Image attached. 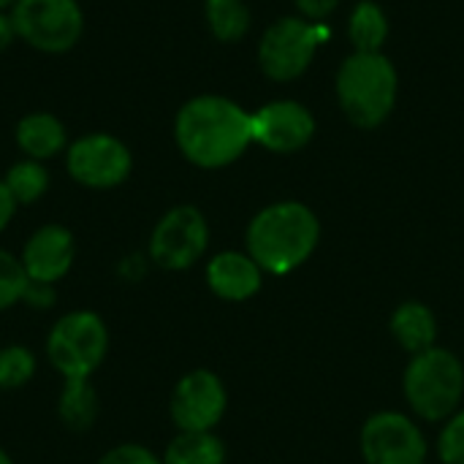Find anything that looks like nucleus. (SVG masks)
Wrapping results in <instances>:
<instances>
[{"label":"nucleus","instance_id":"obj_27","mask_svg":"<svg viewBox=\"0 0 464 464\" xmlns=\"http://www.w3.org/2000/svg\"><path fill=\"white\" fill-rule=\"evenodd\" d=\"M24 304L30 307H52L54 304V285H44V283H27V291H24Z\"/></svg>","mask_w":464,"mask_h":464},{"label":"nucleus","instance_id":"obj_31","mask_svg":"<svg viewBox=\"0 0 464 464\" xmlns=\"http://www.w3.org/2000/svg\"><path fill=\"white\" fill-rule=\"evenodd\" d=\"M14 3H16V0H0V11H5V8H14Z\"/></svg>","mask_w":464,"mask_h":464},{"label":"nucleus","instance_id":"obj_19","mask_svg":"<svg viewBox=\"0 0 464 464\" xmlns=\"http://www.w3.org/2000/svg\"><path fill=\"white\" fill-rule=\"evenodd\" d=\"M226 449L218 435L212 432H179L166 454L163 464H223Z\"/></svg>","mask_w":464,"mask_h":464},{"label":"nucleus","instance_id":"obj_16","mask_svg":"<svg viewBox=\"0 0 464 464\" xmlns=\"http://www.w3.org/2000/svg\"><path fill=\"white\" fill-rule=\"evenodd\" d=\"M392 334L397 337V343L405 351H411L416 356L435 348L438 324H435L432 310L419 302H408V304L397 307V313L392 318Z\"/></svg>","mask_w":464,"mask_h":464},{"label":"nucleus","instance_id":"obj_14","mask_svg":"<svg viewBox=\"0 0 464 464\" xmlns=\"http://www.w3.org/2000/svg\"><path fill=\"white\" fill-rule=\"evenodd\" d=\"M261 266L247 253H218L207 264V283L215 296L226 302H245L258 294L261 288Z\"/></svg>","mask_w":464,"mask_h":464},{"label":"nucleus","instance_id":"obj_8","mask_svg":"<svg viewBox=\"0 0 464 464\" xmlns=\"http://www.w3.org/2000/svg\"><path fill=\"white\" fill-rule=\"evenodd\" d=\"M133 169V155L128 144L111 133L95 130L84 133L65 150V171L68 177L90 190H111L120 188Z\"/></svg>","mask_w":464,"mask_h":464},{"label":"nucleus","instance_id":"obj_17","mask_svg":"<svg viewBox=\"0 0 464 464\" xmlns=\"http://www.w3.org/2000/svg\"><path fill=\"white\" fill-rule=\"evenodd\" d=\"M98 394L90 383V378H76V381H63V392L57 400V413L60 421L68 430L84 432L95 424L98 419Z\"/></svg>","mask_w":464,"mask_h":464},{"label":"nucleus","instance_id":"obj_21","mask_svg":"<svg viewBox=\"0 0 464 464\" xmlns=\"http://www.w3.org/2000/svg\"><path fill=\"white\" fill-rule=\"evenodd\" d=\"M3 182L8 188L11 198L16 201V207H30L49 190V171L41 160L24 158V160H16L5 171Z\"/></svg>","mask_w":464,"mask_h":464},{"label":"nucleus","instance_id":"obj_1","mask_svg":"<svg viewBox=\"0 0 464 464\" xmlns=\"http://www.w3.org/2000/svg\"><path fill=\"white\" fill-rule=\"evenodd\" d=\"M174 141L198 169H223L253 144L250 114L226 95H196L174 117Z\"/></svg>","mask_w":464,"mask_h":464},{"label":"nucleus","instance_id":"obj_4","mask_svg":"<svg viewBox=\"0 0 464 464\" xmlns=\"http://www.w3.org/2000/svg\"><path fill=\"white\" fill-rule=\"evenodd\" d=\"M109 353L106 321L92 310H71L54 321L46 337V359L63 381L90 378Z\"/></svg>","mask_w":464,"mask_h":464},{"label":"nucleus","instance_id":"obj_9","mask_svg":"<svg viewBox=\"0 0 464 464\" xmlns=\"http://www.w3.org/2000/svg\"><path fill=\"white\" fill-rule=\"evenodd\" d=\"M209 245V226L190 204L171 207L150 234V261L166 272L190 269Z\"/></svg>","mask_w":464,"mask_h":464},{"label":"nucleus","instance_id":"obj_23","mask_svg":"<svg viewBox=\"0 0 464 464\" xmlns=\"http://www.w3.org/2000/svg\"><path fill=\"white\" fill-rule=\"evenodd\" d=\"M27 283L30 280H27V275L22 269L19 256L0 247V313L24 299Z\"/></svg>","mask_w":464,"mask_h":464},{"label":"nucleus","instance_id":"obj_18","mask_svg":"<svg viewBox=\"0 0 464 464\" xmlns=\"http://www.w3.org/2000/svg\"><path fill=\"white\" fill-rule=\"evenodd\" d=\"M348 38L353 44V52H381L389 38L386 11L375 0L356 3L348 19Z\"/></svg>","mask_w":464,"mask_h":464},{"label":"nucleus","instance_id":"obj_3","mask_svg":"<svg viewBox=\"0 0 464 464\" xmlns=\"http://www.w3.org/2000/svg\"><path fill=\"white\" fill-rule=\"evenodd\" d=\"M337 101L356 128H378L394 111L400 76L383 52H353L337 71Z\"/></svg>","mask_w":464,"mask_h":464},{"label":"nucleus","instance_id":"obj_6","mask_svg":"<svg viewBox=\"0 0 464 464\" xmlns=\"http://www.w3.org/2000/svg\"><path fill=\"white\" fill-rule=\"evenodd\" d=\"M8 16L16 38L44 54L73 49L84 33L79 0H16Z\"/></svg>","mask_w":464,"mask_h":464},{"label":"nucleus","instance_id":"obj_25","mask_svg":"<svg viewBox=\"0 0 464 464\" xmlns=\"http://www.w3.org/2000/svg\"><path fill=\"white\" fill-rule=\"evenodd\" d=\"M95 464H163V459H158L150 449L139 443H120L109 449Z\"/></svg>","mask_w":464,"mask_h":464},{"label":"nucleus","instance_id":"obj_5","mask_svg":"<svg viewBox=\"0 0 464 464\" xmlns=\"http://www.w3.org/2000/svg\"><path fill=\"white\" fill-rule=\"evenodd\" d=\"M464 394L462 362L443 348H430L408 364L405 372V397L411 408L427 419L440 421L451 416Z\"/></svg>","mask_w":464,"mask_h":464},{"label":"nucleus","instance_id":"obj_28","mask_svg":"<svg viewBox=\"0 0 464 464\" xmlns=\"http://www.w3.org/2000/svg\"><path fill=\"white\" fill-rule=\"evenodd\" d=\"M14 212H16V201L11 198L5 182L0 179V234L8 228V223L14 220Z\"/></svg>","mask_w":464,"mask_h":464},{"label":"nucleus","instance_id":"obj_20","mask_svg":"<svg viewBox=\"0 0 464 464\" xmlns=\"http://www.w3.org/2000/svg\"><path fill=\"white\" fill-rule=\"evenodd\" d=\"M209 33L223 44H237L250 30V8L245 0H204Z\"/></svg>","mask_w":464,"mask_h":464},{"label":"nucleus","instance_id":"obj_7","mask_svg":"<svg viewBox=\"0 0 464 464\" xmlns=\"http://www.w3.org/2000/svg\"><path fill=\"white\" fill-rule=\"evenodd\" d=\"M324 38L326 30L318 27V22L304 16H280L264 30L258 41V65L264 76L272 82L299 79L310 68Z\"/></svg>","mask_w":464,"mask_h":464},{"label":"nucleus","instance_id":"obj_29","mask_svg":"<svg viewBox=\"0 0 464 464\" xmlns=\"http://www.w3.org/2000/svg\"><path fill=\"white\" fill-rule=\"evenodd\" d=\"M16 38L14 33V24H11V16L0 11V52H5L11 46V41Z\"/></svg>","mask_w":464,"mask_h":464},{"label":"nucleus","instance_id":"obj_22","mask_svg":"<svg viewBox=\"0 0 464 464\" xmlns=\"http://www.w3.org/2000/svg\"><path fill=\"white\" fill-rule=\"evenodd\" d=\"M38 359L24 345H5L0 348V392L22 389L33 381Z\"/></svg>","mask_w":464,"mask_h":464},{"label":"nucleus","instance_id":"obj_2","mask_svg":"<svg viewBox=\"0 0 464 464\" xmlns=\"http://www.w3.org/2000/svg\"><path fill=\"white\" fill-rule=\"evenodd\" d=\"M321 237L318 218L299 201H280L261 209L247 226V256L272 275L302 266Z\"/></svg>","mask_w":464,"mask_h":464},{"label":"nucleus","instance_id":"obj_13","mask_svg":"<svg viewBox=\"0 0 464 464\" xmlns=\"http://www.w3.org/2000/svg\"><path fill=\"white\" fill-rule=\"evenodd\" d=\"M73 258H76V239L60 223H46L35 228L27 237L22 256H19L27 280L44 283V285L60 283L71 272Z\"/></svg>","mask_w":464,"mask_h":464},{"label":"nucleus","instance_id":"obj_12","mask_svg":"<svg viewBox=\"0 0 464 464\" xmlns=\"http://www.w3.org/2000/svg\"><path fill=\"white\" fill-rule=\"evenodd\" d=\"M253 141L269 152H299L315 136V117L299 101H269L250 114Z\"/></svg>","mask_w":464,"mask_h":464},{"label":"nucleus","instance_id":"obj_24","mask_svg":"<svg viewBox=\"0 0 464 464\" xmlns=\"http://www.w3.org/2000/svg\"><path fill=\"white\" fill-rule=\"evenodd\" d=\"M440 457L446 464H464V413L454 416L440 435Z\"/></svg>","mask_w":464,"mask_h":464},{"label":"nucleus","instance_id":"obj_15","mask_svg":"<svg viewBox=\"0 0 464 464\" xmlns=\"http://www.w3.org/2000/svg\"><path fill=\"white\" fill-rule=\"evenodd\" d=\"M16 147L30 160H49L68 150V133L60 117L52 111H30L16 122Z\"/></svg>","mask_w":464,"mask_h":464},{"label":"nucleus","instance_id":"obj_10","mask_svg":"<svg viewBox=\"0 0 464 464\" xmlns=\"http://www.w3.org/2000/svg\"><path fill=\"white\" fill-rule=\"evenodd\" d=\"M226 389L209 370L188 372L171 392V419L179 432H212L226 413Z\"/></svg>","mask_w":464,"mask_h":464},{"label":"nucleus","instance_id":"obj_30","mask_svg":"<svg viewBox=\"0 0 464 464\" xmlns=\"http://www.w3.org/2000/svg\"><path fill=\"white\" fill-rule=\"evenodd\" d=\"M0 464H14V459H11L3 449H0Z\"/></svg>","mask_w":464,"mask_h":464},{"label":"nucleus","instance_id":"obj_11","mask_svg":"<svg viewBox=\"0 0 464 464\" xmlns=\"http://www.w3.org/2000/svg\"><path fill=\"white\" fill-rule=\"evenodd\" d=\"M362 451L367 464H424L427 443L402 413H375L362 430Z\"/></svg>","mask_w":464,"mask_h":464},{"label":"nucleus","instance_id":"obj_26","mask_svg":"<svg viewBox=\"0 0 464 464\" xmlns=\"http://www.w3.org/2000/svg\"><path fill=\"white\" fill-rule=\"evenodd\" d=\"M294 3H296L299 14H302L304 19L324 22V19L337 8V3H340V0H294Z\"/></svg>","mask_w":464,"mask_h":464}]
</instances>
